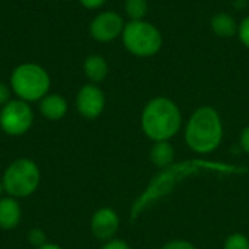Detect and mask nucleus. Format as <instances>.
Returning a JSON list of instances; mask_svg holds the SVG:
<instances>
[{"label": "nucleus", "mask_w": 249, "mask_h": 249, "mask_svg": "<svg viewBox=\"0 0 249 249\" xmlns=\"http://www.w3.org/2000/svg\"><path fill=\"white\" fill-rule=\"evenodd\" d=\"M147 0H124V10L130 20H142L147 15Z\"/></svg>", "instance_id": "nucleus-16"}, {"label": "nucleus", "mask_w": 249, "mask_h": 249, "mask_svg": "<svg viewBox=\"0 0 249 249\" xmlns=\"http://www.w3.org/2000/svg\"><path fill=\"white\" fill-rule=\"evenodd\" d=\"M28 242L32 245V247H35V248H39V247H42V245H45L47 244V235H45V232L42 231V229H39V228H32L29 232H28Z\"/></svg>", "instance_id": "nucleus-18"}, {"label": "nucleus", "mask_w": 249, "mask_h": 249, "mask_svg": "<svg viewBox=\"0 0 249 249\" xmlns=\"http://www.w3.org/2000/svg\"><path fill=\"white\" fill-rule=\"evenodd\" d=\"M140 124L146 137L153 143L169 142L182 127V114L172 99L166 96H156L144 105Z\"/></svg>", "instance_id": "nucleus-2"}, {"label": "nucleus", "mask_w": 249, "mask_h": 249, "mask_svg": "<svg viewBox=\"0 0 249 249\" xmlns=\"http://www.w3.org/2000/svg\"><path fill=\"white\" fill-rule=\"evenodd\" d=\"M22 220V207L18 198L1 197L0 198V229L13 231Z\"/></svg>", "instance_id": "nucleus-11"}, {"label": "nucleus", "mask_w": 249, "mask_h": 249, "mask_svg": "<svg viewBox=\"0 0 249 249\" xmlns=\"http://www.w3.org/2000/svg\"><path fill=\"white\" fill-rule=\"evenodd\" d=\"M160 249H197V247L185 239H174L166 242Z\"/></svg>", "instance_id": "nucleus-20"}, {"label": "nucleus", "mask_w": 249, "mask_h": 249, "mask_svg": "<svg viewBox=\"0 0 249 249\" xmlns=\"http://www.w3.org/2000/svg\"><path fill=\"white\" fill-rule=\"evenodd\" d=\"M69 104L64 96L58 93H48L39 101V112L50 121H58L66 117Z\"/></svg>", "instance_id": "nucleus-12"}, {"label": "nucleus", "mask_w": 249, "mask_h": 249, "mask_svg": "<svg viewBox=\"0 0 249 249\" xmlns=\"http://www.w3.org/2000/svg\"><path fill=\"white\" fill-rule=\"evenodd\" d=\"M210 28L214 35L220 38H232L238 34L239 25L232 15L226 12H219L210 19Z\"/></svg>", "instance_id": "nucleus-15"}, {"label": "nucleus", "mask_w": 249, "mask_h": 249, "mask_svg": "<svg viewBox=\"0 0 249 249\" xmlns=\"http://www.w3.org/2000/svg\"><path fill=\"white\" fill-rule=\"evenodd\" d=\"M76 109L86 120H96L105 109V93L95 83L83 85L76 95Z\"/></svg>", "instance_id": "nucleus-9"}, {"label": "nucleus", "mask_w": 249, "mask_h": 249, "mask_svg": "<svg viewBox=\"0 0 249 249\" xmlns=\"http://www.w3.org/2000/svg\"><path fill=\"white\" fill-rule=\"evenodd\" d=\"M36 249H63L60 245H57V244H50V242H47L45 245H42V247H39V248Z\"/></svg>", "instance_id": "nucleus-25"}, {"label": "nucleus", "mask_w": 249, "mask_h": 249, "mask_svg": "<svg viewBox=\"0 0 249 249\" xmlns=\"http://www.w3.org/2000/svg\"><path fill=\"white\" fill-rule=\"evenodd\" d=\"M124 26L125 22L120 13L112 10H105L98 13L92 19L89 25V34L98 42H111L118 36H121Z\"/></svg>", "instance_id": "nucleus-8"}, {"label": "nucleus", "mask_w": 249, "mask_h": 249, "mask_svg": "<svg viewBox=\"0 0 249 249\" xmlns=\"http://www.w3.org/2000/svg\"><path fill=\"white\" fill-rule=\"evenodd\" d=\"M3 193H4V188H3V184H1V179H0V198L3 196Z\"/></svg>", "instance_id": "nucleus-26"}, {"label": "nucleus", "mask_w": 249, "mask_h": 249, "mask_svg": "<svg viewBox=\"0 0 249 249\" xmlns=\"http://www.w3.org/2000/svg\"><path fill=\"white\" fill-rule=\"evenodd\" d=\"M41 182V172L38 165L29 158H19L13 160L3 172L1 184L4 193L13 198H26L32 196Z\"/></svg>", "instance_id": "nucleus-5"}, {"label": "nucleus", "mask_w": 249, "mask_h": 249, "mask_svg": "<svg viewBox=\"0 0 249 249\" xmlns=\"http://www.w3.org/2000/svg\"><path fill=\"white\" fill-rule=\"evenodd\" d=\"M0 169H1V165H0Z\"/></svg>", "instance_id": "nucleus-28"}, {"label": "nucleus", "mask_w": 249, "mask_h": 249, "mask_svg": "<svg viewBox=\"0 0 249 249\" xmlns=\"http://www.w3.org/2000/svg\"><path fill=\"white\" fill-rule=\"evenodd\" d=\"M223 249H249V238L239 232L231 233L223 244Z\"/></svg>", "instance_id": "nucleus-17"}, {"label": "nucleus", "mask_w": 249, "mask_h": 249, "mask_svg": "<svg viewBox=\"0 0 249 249\" xmlns=\"http://www.w3.org/2000/svg\"><path fill=\"white\" fill-rule=\"evenodd\" d=\"M63 1H69V0H63Z\"/></svg>", "instance_id": "nucleus-27"}, {"label": "nucleus", "mask_w": 249, "mask_h": 249, "mask_svg": "<svg viewBox=\"0 0 249 249\" xmlns=\"http://www.w3.org/2000/svg\"><path fill=\"white\" fill-rule=\"evenodd\" d=\"M109 67L107 60L99 54H92L83 61V73L90 80V83H101L108 76Z\"/></svg>", "instance_id": "nucleus-13"}, {"label": "nucleus", "mask_w": 249, "mask_h": 249, "mask_svg": "<svg viewBox=\"0 0 249 249\" xmlns=\"http://www.w3.org/2000/svg\"><path fill=\"white\" fill-rule=\"evenodd\" d=\"M10 90L12 89L6 83L0 82V107L6 105L10 101Z\"/></svg>", "instance_id": "nucleus-22"}, {"label": "nucleus", "mask_w": 249, "mask_h": 249, "mask_svg": "<svg viewBox=\"0 0 249 249\" xmlns=\"http://www.w3.org/2000/svg\"><path fill=\"white\" fill-rule=\"evenodd\" d=\"M101 249H131L128 247V244L127 242H124V241H121V239H111V241H108V242H105V245L102 247Z\"/></svg>", "instance_id": "nucleus-21"}, {"label": "nucleus", "mask_w": 249, "mask_h": 249, "mask_svg": "<svg viewBox=\"0 0 249 249\" xmlns=\"http://www.w3.org/2000/svg\"><path fill=\"white\" fill-rule=\"evenodd\" d=\"M239 144H241L242 150L249 155V125H247V127L242 130L241 137H239Z\"/></svg>", "instance_id": "nucleus-23"}, {"label": "nucleus", "mask_w": 249, "mask_h": 249, "mask_svg": "<svg viewBox=\"0 0 249 249\" xmlns=\"http://www.w3.org/2000/svg\"><path fill=\"white\" fill-rule=\"evenodd\" d=\"M184 137L187 146L194 153H213L223 140V121L220 114L209 105L197 108L185 124Z\"/></svg>", "instance_id": "nucleus-3"}, {"label": "nucleus", "mask_w": 249, "mask_h": 249, "mask_svg": "<svg viewBox=\"0 0 249 249\" xmlns=\"http://www.w3.org/2000/svg\"><path fill=\"white\" fill-rule=\"evenodd\" d=\"M34 124V111L22 99H10L0 109V130L12 137L26 134Z\"/></svg>", "instance_id": "nucleus-7"}, {"label": "nucleus", "mask_w": 249, "mask_h": 249, "mask_svg": "<svg viewBox=\"0 0 249 249\" xmlns=\"http://www.w3.org/2000/svg\"><path fill=\"white\" fill-rule=\"evenodd\" d=\"M79 1L85 9L93 10V9H99L101 6H104L107 0H79Z\"/></svg>", "instance_id": "nucleus-24"}, {"label": "nucleus", "mask_w": 249, "mask_h": 249, "mask_svg": "<svg viewBox=\"0 0 249 249\" xmlns=\"http://www.w3.org/2000/svg\"><path fill=\"white\" fill-rule=\"evenodd\" d=\"M209 171V172H222V174H245L248 169L235 166V165H226L219 162H209V160H187L181 163H174L169 168L160 169L158 175L152 178L147 188L142 193V196L134 201L131 207L130 217L131 220H136L144 210H147L152 204L159 201L160 198L166 197L169 193L174 191V188L184 181L185 178L196 175L198 172Z\"/></svg>", "instance_id": "nucleus-1"}, {"label": "nucleus", "mask_w": 249, "mask_h": 249, "mask_svg": "<svg viewBox=\"0 0 249 249\" xmlns=\"http://www.w3.org/2000/svg\"><path fill=\"white\" fill-rule=\"evenodd\" d=\"M121 39L123 45L130 54L142 58L158 54L163 44L159 28L144 19L128 20L123 29Z\"/></svg>", "instance_id": "nucleus-6"}, {"label": "nucleus", "mask_w": 249, "mask_h": 249, "mask_svg": "<svg viewBox=\"0 0 249 249\" xmlns=\"http://www.w3.org/2000/svg\"><path fill=\"white\" fill-rule=\"evenodd\" d=\"M150 162L158 169H165L174 165L175 160V149L169 142H155L150 153H149Z\"/></svg>", "instance_id": "nucleus-14"}, {"label": "nucleus", "mask_w": 249, "mask_h": 249, "mask_svg": "<svg viewBox=\"0 0 249 249\" xmlns=\"http://www.w3.org/2000/svg\"><path fill=\"white\" fill-rule=\"evenodd\" d=\"M238 36L241 42L249 50V15L241 20L239 28H238Z\"/></svg>", "instance_id": "nucleus-19"}, {"label": "nucleus", "mask_w": 249, "mask_h": 249, "mask_svg": "<svg viewBox=\"0 0 249 249\" xmlns=\"http://www.w3.org/2000/svg\"><path fill=\"white\" fill-rule=\"evenodd\" d=\"M118 229H120V217L114 209L101 207L92 214L90 232L98 241L108 242L114 239Z\"/></svg>", "instance_id": "nucleus-10"}, {"label": "nucleus", "mask_w": 249, "mask_h": 249, "mask_svg": "<svg viewBox=\"0 0 249 249\" xmlns=\"http://www.w3.org/2000/svg\"><path fill=\"white\" fill-rule=\"evenodd\" d=\"M51 79L48 71L36 63H22L16 66L10 74V89L28 104L39 102L48 95Z\"/></svg>", "instance_id": "nucleus-4"}]
</instances>
